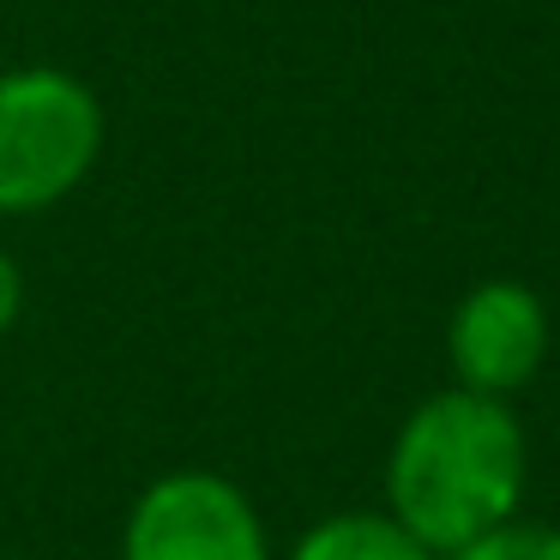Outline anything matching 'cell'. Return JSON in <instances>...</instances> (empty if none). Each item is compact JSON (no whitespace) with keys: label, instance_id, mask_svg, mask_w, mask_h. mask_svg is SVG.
<instances>
[{"label":"cell","instance_id":"7","mask_svg":"<svg viewBox=\"0 0 560 560\" xmlns=\"http://www.w3.org/2000/svg\"><path fill=\"white\" fill-rule=\"evenodd\" d=\"M19 314H25V271H19V259L0 247V338L19 326Z\"/></svg>","mask_w":560,"mask_h":560},{"label":"cell","instance_id":"2","mask_svg":"<svg viewBox=\"0 0 560 560\" xmlns=\"http://www.w3.org/2000/svg\"><path fill=\"white\" fill-rule=\"evenodd\" d=\"M103 158V103L67 67L0 73V218H37Z\"/></svg>","mask_w":560,"mask_h":560},{"label":"cell","instance_id":"6","mask_svg":"<svg viewBox=\"0 0 560 560\" xmlns=\"http://www.w3.org/2000/svg\"><path fill=\"white\" fill-rule=\"evenodd\" d=\"M446 560H560V524H500V530H488L482 542L458 548V555Z\"/></svg>","mask_w":560,"mask_h":560},{"label":"cell","instance_id":"1","mask_svg":"<svg viewBox=\"0 0 560 560\" xmlns=\"http://www.w3.org/2000/svg\"><path fill=\"white\" fill-rule=\"evenodd\" d=\"M530 440L506 398L434 392L398 422L386 452V512L440 560L518 518Z\"/></svg>","mask_w":560,"mask_h":560},{"label":"cell","instance_id":"4","mask_svg":"<svg viewBox=\"0 0 560 560\" xmlns=\"http://www.w3.org/2000/svg\"><path fill=\"white\" fill-rule=\"evenodd\" d=\"M548 355V307L518 278H482L458 295L446 319V362L464 392L506 398L542 374Z\"/></svg>","mask_w":560,"mask_h":560},{"label":"cell","instance_id":"5","mask_svg":"<svg viewBox=\"0 0 560 560\" xmlns=\"http://www.w3.org/2000/svg\"><path fill=\"white\" fill-rule=\"evenodd\" d=\"M290 560H440L422 548L392 512H331V518L307 524Z\"/></svg>","mask_w":560,"mask_h":560},{"label":"cell","instance_id":"3","mask_svg":"<svg viewBox=\"0 0 560 560\" xmlns=\"http://www.w3.org/2000/svg\"><path fill=\"white\" fill-rule=\"evenodd\" d=\"M121 560H271V542L242 482L218 470H170L127 512Z\"/></svg>","mask_w":560,"mask_h":560}]
</instances>
